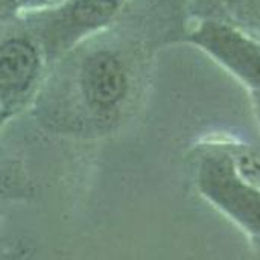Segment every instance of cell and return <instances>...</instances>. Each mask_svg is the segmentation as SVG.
<instances>
[{
  "label": "cell",
  "instance_id": "obj_1",
  "mask_svg": "<svg viewBox=\"0 0 260 260\" xmlns=\"http://www.w3.org/2000/svg\"><path fill=\"white\" fill-rule=\"evenodd\" d=\"M126 0H62L50 8L18 15L40 44L47 66L111 29Z\"/></svg>",
  "mask_w": 260,
  "mask_h": 260
},
{
  "label": "cell",
  "instance_id": "obj_2",
  "mask_svg": "<svg viewBox=\"0 0 260 260\" xmlns=\"http://www.w3.org/2000/svg\"><path fill=\"white\" fill-rule=\"evenodd\" d=\"M184 44L204 52L250 93L260 94V38L213 15H192Z\"/></svg>",
  "mask_w": 260,
  "mask_h": 260
},
{
  "label": "cell",
  "instance_id": "obj_3",
  "mask_svg": "<svg viewBox=\"0 0 260 260\" xmlns=\"http://www.w3.org/2000/svg\"><path fill=\"white\" fill-rule=\"evenodd\" d=\"M200 193L248 235L260 239V189L238 171L230 154L207 151L195 171Z\"/></svg>",
  "mask_w": 260,
  "mask_h": 260
},
{
  "label": "cell",
  "instance_id": "obj_4",
  "mask_svg": "<svg viewBox=\"0 0 260 260\" xmlns=\"http://www.w3.org/2000/svg\"><path fill=\"white\" fill-rule=\"evenodd\" d=\"M49 66L18 15L0 20V108L11 111L41 84Z\"/></svg>",
  "mask_w": 260,
  "mask_h": 260
},
{
  "label": "cell",
  "instance_id": "obj_5",
  "mask_svg": "<svg viewBox=\"0 0 260 260\" xmlns=\"http://www.w3.org/2000/svg\"><path fill=\"white\" fill-rule=\"evenodd\" d=\"M195 0H126L119 20L125 30L154 49L183 43Z\"/></svg>",
  "mask_w": 260,
  "mask_h": 260
},
{
  "label": "cell",
  "instance_id": "obj_6",
  "mask_svg": "<svg viewBox=\"0 0 260 260\" xmlns=\"http://www.w3.org/2000/svg\"><path fill=\"white\" fill-rule=\"evenodd\" d=\"M215 3L218 11L206 15L224 18L260 38V0H215Z\"/></svg>",
  "mask_w": 260,
  "mask_h": 260
},
{
  "label": "cell",
  "instance_id": "obj_7",
  "mask_svg": "<svg viewBox=\"0 0 260 260\" xmlns=\"http://www.w3.org/2000/svg\"><path fill=\"white\" fill-rule=\"evenodd\" d=\"M61 2L62 0H15V9H17V15H21V14H29V12L50 8Z\"/></svg>",
  "mask_w": 260,
  "mask_h": 260
},
{
  "label": "cell",
  "instance_id": "obj_8",
  "mask_svg": "<svg viewBox=\"0 0 260 260\" xmlns=\"http://www.w3.org/2000/svg\"><path fill=\"white\" fill-rule=\"evenodd\" d=\"M250 99H251V104H253V108L257 114L260 120V94L257 93H250Z\"/></svg>",
  "mask_w": 260,
  "mask_h": 260
},
{
  "label": "cell",
  "instance_id": "obj_9",
  "mask_svg": "<svg viewBox=\"0 0 260 260\" xmlns=\"http://www.w3.org/2000/svg\"><path fill=\"white\" fill-rule=\"evenodd\" d=\"M8 113H9V111H6V110L0 108V123H2L3 120H5V117L8 116Z\"/></svg>",
  "mask_w": 260,
  "mask_h": 260
}]
</instances>
